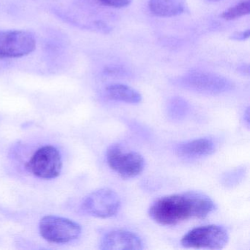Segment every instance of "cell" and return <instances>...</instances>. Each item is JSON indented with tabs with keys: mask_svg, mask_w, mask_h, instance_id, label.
<instances>
[{
	"mask_svg": "<svg viewBox=\"0 0 250 250\" xmlns=\"http://www.w3.org/2000/svg\"><path fill=\"white\" fill-rule=\"evenodd\" d=\"M176 84L187 90L206 95H219L232 90L230 81L222 76L206 71H191L176 80Z\"/></svg>",
	"mask_w": 250,
	"mask_h": 250,
	"instance_id": "2",
	"label": "cell"
},
{
	"mask_svg": "<svg viewBox=\"0 0 250 250\" xmlns=\"http://www.w3.org/2000/svg\"><path fill=\"white\" fill-rule=\"evenodd\" d=\"M250 35V30H247L245 31L236 32L231 36L230 39L234 41H245L249 39Z\"/></svg>",
	"mask_w": 250,
	"mask_h": 250,
	"instance_id": "17",
	"label": "cell"
},
{
	"mask_svg": "<svg viewBox=\"0 0 250 250\" xmlns=\"http://www.w3.org/2000/svg\"><path fill=\"white\" fill-rule=\"evenodd\" d=\"M41 235L46 241L54 244H65L77 239L81 235L79 224L67 218L46 216L39 224Z\"/></svg>",
	"mask_w": 250,
	"mask_h": 250,
	"instance_id": "4",
	"label": "cell"
},
{
	"mask_svg": "<svg viewBox=\"0 0 250 250\" xmlns=\"http://www.w3.org/2000/svg\"><path fill=\"white\" fill-rule=\"evenodd\" d=\"M250 0H247V1L240 2L235 6L228 8L221 14L220 17L227 21H231V20H237L244 16L248 15L250 14Z\"/></svg>",
	"mask_w": 250,
	"mask_h": 250,
	"instance_id": "14",
	"label": "cell"
},
{
	"mask_svg": "<svg viewBox=\"0 0 250 250\" xmlns=\"http://www.w3.org/2000/svg\"><path fill=\"white\" fill-rule=\"evenodd\" d=\"M106 158L109 167L124 178H135L145 168V160L140 153L125 150L120 145L111 146Z\"/></svg>",
	"mask_w": 250,
	"mask_h": 250,
	"instance_id": "5",
	"label": "cell"
},
{
	"mask_svg": "<svg viewBox=\"0 0 250 250\" xmlns=\"http://www.w3.org/2000/svg\"><path fill=\"white\" fill-rule=\"evenodd\" d=\"M167 112L168 117L172 121H183L189 113L190 105L185 99L176 96L172 98L168 102Z\"/></svg>",
	"mask_w": 250,
	"mask_h": 250,
	"instance_id": "13",
	"label": "cell"
},
{
	"mask_svg": "<svg viewBox=\"0 0 250 250\" xmlns=\"http://www.w3.org/2000/svg\"><path fill=\"white\" fill-rule=\"evenodd\" d=\"M103 250H141L143 243L138 235L124 229H115L105 234L101 241Z\"/></svg>",
	"mask_w": 250,
	"mask_h": 250,
	"instance_id": "9",
	"label": "cell"
},
{
	"mask_svg": "<svg viewBox=\"0 0 250 250\" xmlns=\"http://www.w3.org/2000/svg\"><path fill=\"white\" fill-rule=\"evenodd\" d=\"M102 5L112 8H121L128 6L131 0H98Z\"/></svg>",
	"mask_w": 250,
	"mask_h": 250,
	"instance_id": "16",
	"label": "cell"
},
{
	"mask_svg": "<svg viewBox=\"0 0 250 250\" xmlns=\"http://www.w3.org/2000/svg\"><path fill=\"white\" fill-rule=\"evenodd\" d=\"M106 94L111 100L137 104L142 101V96L135 89L123 84H112L106 87Z\"/></svg>",
	"mask_w": 250,
	"mask_h": 250,
	"instance_id": "12",
	"label": "cell"
},
{
	"mask_svg": "<svg viewBox=\"0 0 250 250\" xmlns=\"http://www.w3.org/2000/svg\"><path fill=\"white\" fill-rule=\"evenodd\" d=\"M148 8L156 17H173L187 11L186 0H149Z\"/></svg>",
	"mask_w": 250,
	"mask_h": 250,
	"instance_id": "11",
	"label": "cell"
},
{
	"mask_svg": "<svg viewBox=\"0 0 250 250\" xmlns=\"http://www.w3.org/2000/svg\"><path fill=\"white\" fill-rule=\"evenodd\" d=\"M246 169L244 167L236 168L228 171L224 174L222 178V185L228 188L236 187L244 179L245 176Z\"/></svg>",
	"mask_w": 250,
	"mask_h": 250,
	"instance_id": "15",
	"label": "cell"
},
{
	"mask_svg": "<svg viewBox=\"0 0 250 250\" xmlns=\"http://www.w3.org/2000/svg\"><path fill=\"white\" fill-rule=\"evenodd\" d=\"M26 166L38 178L53 179L59 176L62 170V156L56 147L45 146L35 152Z\"/></svg>",
	"mask_w": 250,
	"mask_h": 250,
	"instance_id": "6",
	"label": "cell"
},
{
	"mask_svg": "<svg viewBox=\"0 0 250 250\" xmlns=\"http://www.w3.org/2000/svg\"><path fill=\"white\" fill-rule=\"evenodd\" d=\"M82 207L90 216L106 219L118 213L121 200L118 194L111 188H101L89 194L83 201Z\"/></svg>",
	"mask_w": 250,
	"mask_h": 250,
	"instance_id": "8",
	"label": "cell"
},
{
	"mask_svg": "<svg viewBox=\"0 0 250 250\" xmlns=\"http://www.w3.org/2000/svg\"><path fill=\"white\" fill-rule=\"evenodd\" d=\"M229 235L224 227L217 225H204L188 231L181 238L185 248L221 250L228 244Z\"/></svg>",
	"mask_w": 250,
	"mask_h": 250,
	"instance_id": "3",
	"label": "cell"
},
{
	"mask_svg": "<svg viewBox=\"0 0 250 250\" xmlns=\"http://www.w3.org/2000/svg\"><path fill=\"white\" fill-rule=\"evenodd\" d=\"M36 47V39L29 32L0 31V59L21 58L30 55Z\"/></svg>",
	"mask_w": 250,
	"mask_h": 250,
	"instance_id": "7",
	"label": "cell"
},
{
	"mask_svg": "<svg viewBox=\"0 0 250 250\" xmlns=\"http://www.w3.org/2000/svg\"><path fill=\"white\" fill-rule=\"evenodd\" d=\"M216 149L214 142L209 138H199L184 142L175 148L178 156L185 159H198L210 156Z\"/></svg>",
	"mask_w": 250,
	"mask_h": 250,
	"instance_id": "10",
	"label": "cell"
},
{
	"mask_svg": "<svg viewBox=\"0 0 250 250\" xmlns=\"http://www.w3.org/2000/svg\"><path fill=\"white\" fill-rule=\"evenodd\" d=\"M244 121L247 128H249L250 127V108L249 107L244 112Z\"/></svg>",
	"mask_w": 250,
	"mask_h": 250,
	"instance_id": "18",
	"label": "cell"
},
{
	"mask_svg": "<svg viewBox=\"0 0 250 250\" xmlns=\"http://www.w3.org/2000/svg\"><path fill=\"white\" fill-rule=\"evenodd\" d=\"M213 200L201 192L187 191L161 197L149 208V216L164 226L192 219H204L214 210Z\"/></svg>",
	"mask_w": 250,
	"mask_h": 250,
	"instance_id": "1",
	"label": "cell"
},
{
	"mask_svg": "<svg viewBox=\"0 0 250 250\" xmlns=\"http://www.w3.org/2000/svg\"><path fill=\"white\" fill-rule=\"evenodd\" d=\"M210 1H219V0H210Z\"/></svg>",
	"mask_w": 250,
	"mask_h": 250,
	"instance_id": "19",
	"label": "cell"
}]
</instances>
